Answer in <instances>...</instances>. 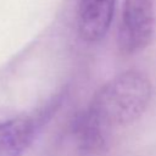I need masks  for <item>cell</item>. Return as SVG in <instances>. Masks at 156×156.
Here are the masks:
<instances>
[{"label":"cell","instance_id":"277c9868","mask_svg":"<svg viewBox=\"0 0 156 156\" xmlns=\"http://www.w3.org/2000/svg\"><path fill=\"white\" fill-rule=\"evenodd\" d=\"M117 0H79L78 30L88 43L99 41L107 33Z\"/></svg>","mask_w":156,"mask_h":156},{"label":"cell","instance_id":"3957f363","mask_svg":"<svg viewBox=\"0 0 156 156\" xmlns=\"http://www.w3.org/2000/svg\"><path fill=\"white\" fill-rule=\"evenodd\" d=\"M54 100L34 115L17 116L0 122V156H22L33 143L39 128L56 110Z\"/></svg>","mask_w":156,"mask_h":156},{"label":"cell","instance_id":"7a4b0ae2","mask_svg":"<svg viewBox=\"0 0 156 156\" xmlns=\"http://www.w3.org/2000/svg\"><path fill=\"white\" fill-rule=\"evenodd\" d=\"M154 32V0H123L117 35L119 50L128 55L144 50L150 44Z\"/></svg>","mask_w":156,"mask_h":156},{"label":"cell","instance_id":"6da1fadb","mask_svg":"<svg viewBox=\"0 0 156 156\" xmlns=\"http://www.w3.org/2000/svg\"><path fill=\"white\" fill-rule=\"evenodd\" d=\"M150 98L149 78L135 69L119 73L101 85L74 124L82 150L87 152L104 150L110 132L139 118L147 107Z\"/></svg>","mask_w":156,"mask_h":156}]
</instances>
